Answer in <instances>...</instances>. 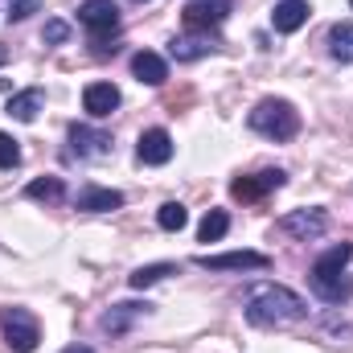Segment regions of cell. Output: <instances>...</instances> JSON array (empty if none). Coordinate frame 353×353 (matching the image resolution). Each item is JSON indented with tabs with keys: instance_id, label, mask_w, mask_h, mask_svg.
<instances>
[{
	"instance_id": "obj_20",
	"label": "cell",
	"mask_w": 353,
	"mask_h": 353,
	"mask_svg": "<svg viewBox=\"0 0 353 353\" xmlns=\"http://www.w3.org/2000/svg\"><path fill=\"white\" fill-rule=\"evenodd\" d=\"M329 54L337 58V62H353V25L350 21H341V25H333L329 29Z\"/></svg>"
},
{
	"instance_id": "obj_3",
	"label": "cell",
	"mask_w": 353,
	"mask_h": 353,
	"mask_svg": "<svg viewBox=\"0 0 353 353\" xmlns=\"http://www.w3.org/2000/svg\"><path fill=\"white\" fill-rule=\"evenodd\" d=\"M247 123H251V132H259L267 140H292L300 132V111L288 99H263L251 107Z\"/></svg>"
},
{
	"instance_id": "obj_4",
	"label": "cell",
	"mask_w": 353,
	"mask_h": 353,
	"mask_svg": "<svg viewBox=\"0 0 353 353\" xmlns=\"http://www.w3.org/2000/svg\"><path fill=\"white\" fill-rule=\"evenodd\" d=\"M79 21L87 25L94 54H115V50L107 46V41H115V33H119V8H115L111 0H83V4H79Z\"/></svg>"
},
{
	"instance_id": "obj_6",
	"label": "cell",
	"mask_w": 353,
	"mask_h": 353,
	"mask_svg": "<svg viewBox=\"0 0 353 353\" xmlns=\"http://www.w3.org/2000/svg\"><path fill=\"white\" fill-rule=\"evenodd\" d=\"M279 230H283L288 239L312 243V239H321V234L329 230V214H325V210H292V214L279 218Z\"/></svg>"
},
{
	"instance_id": "obj_29",
	"label": "cell",
	"mask_w": 353,
	"mask_h": 353,
	"mask_svg": "<svg viewBox=\"0 0 353 353\" xmlns=\"http://www.w3.org/2000/svg\"><path fill=\"white\" fill-rule=\"evenodd\" d=\"M136 4H144V0H136Z\"/></svg>"
},
{
	"instance_id": "obj_16",
	"label": "cell",
	"mask_w": 353,
	"mask_h": 353,
	"mask_svg": "<svg viewBox=\"0 0 353 353\" xmlns=\"http://www.w3.org/2000/svg\"><path fill=\"white\" fill-rule=\"evenodd\" d=\"M148 308H152V304H115V308L103 316V329H107V333H128L132 321L148 316Z\"/></svg>"
},
{
	"instance_id": "obj_24",
	"label": "cell",
	"mask_w": 353,
	"mask_h": 353,
	"mask_svg": "<svg viewBox=\"0 0 353 353\" xmlns=\"http://www.w3.org/2000/svg\"><path fill=\"white\" fill-rule=\"evenodd\" d=\"M21 165V148L8 132H0V169H17Z\"/></svg>"
},
{
	"instance_id": "obj_26",
	"label": "cell",
	"mask_w": 353,
	"mask_h": 353,
	"mask_svg": "<svg viewBox=\"0 0 353 353\" xmlns=\"http://www.w3.org/2000/svg\"><path fill=\"white\" fill-rule=\"evenodd\" d=\"M37 8H41V0H8V21H25Z\"/></svg>"
},
{
	"instance_id": "obj_17",
	"label": "cell",
	"mask_w": 353,
	"mask_h": 353,
	"mask_svg": "<svg viewBox=\"0 0 353 353\" xmlns=\"http://www.w3.org/2000/svg\"><path fill=\"white\" fill-rule=\"evenodd\" d=\"M41 103H46V90H21V94H12L8 99V115L12 119H21V123H33L37 119V111H41Z\"/></svg>"
},
{
	"instance_id": "obj_9",
	"label": "cell",
	"mask_w": 353,
	"mask_h": 353,
	"mask_svg": "<svg viewBox=\"0 0 353 353\" xmlns=\"http://www.w3.org/2000/svg\"><path fill=\"white\" fill-rule=\"evenodd\" d=\"M288 176L279 173V169H267V173H251V176H234L230 181V193L239 197V201H259V197H267L271 189H279Z\"/></svg>"
},
{
	"instance_id": "obj_19",
	"label": "cell",
	"mask_w": 353,
	"mask_h": 353,
	"mask_svg": "<svg viewBox=\"0 0 353 353\" xmlns=\"http://www.w3.org/2000/svg\"><path fill=\"white\" fill-rule=\"evenodd\" d=\"M25 197L29 201H62L66 197V185H62V176H37V181H29L25 185Z\"/></svg>"
},
{
	"instance_id": "obj_5",
	"label": "cell",
	"mask_w": 353,
	"mask_h": 353,
	"mask_svg": "<svg viewBox=\"0 0 353 353\" xmlns=\"http://www.w3.org/2000/svg\"><path fill=\"white\" fill-rule=\"evenodd\" d=\"M0 333H4V345H8L12 353H33L37 341H41V329H37L33 312H25V308H4Z\"/></svg>"
},
{
	"instance_id": "obj_28",
	"label": "cell",
	"mask_w": 353,
	"mask_h": 353,
	"mask_svg": "<svg viewBox=\"0 0 353 353\" xmlns=\"http://www.w3.org/2000/svg\"><path fill=\"white\" fill-rule=\"evenodd\" d=\"M4 62H8V50H4V46H0V66H4Z\"/></svg>"
},
{
	"instance_id": "obj_23",
	"label": "cell",
	"mask_w": 353,
	"mask_h": 353,
	"mask_svg": "<svg viewBox=\"0 0 353 353\" xmlns=\"http://www.w3.org/2000/svg\"><path fill=\"white\" fill-rule=\"evenodd\" d=\"M157 222H161V230H185V226H189V210H185L181 201H165V205L157 210Z\"/></svg>"
},
{
	"instance_id": "obj_7",
	"label": "cell",
	"mask_w": 353,
	"mask_h": 353,
	"mask_svg": "<svg viewBox=\"0 0 353 353\" xmlns=\"http://www.w3.org/2000/svg\"><path fill=\"white\" fill-rule=\"evenodd\" d=\"M111 152V136L99 132V128H87V123H74L70 128V157L79 161H99Z\"/></svg>"
},
{
	"instance_id": "obj_12",
	"label": "cell",
	"mask_w": 353,
	"mask_h": 353,
	"mask_svg": "<svg viewBox=\"0 0 353 353\" xmlns=\"http://www.w3.org/2000/svg\"><path fill=\"white\" fill-rule=\"evenodd\" d=\"M115 107H119V90L111 87V83H90L83 90V111L94 115V119H107Z\"/></svg>"
},
{
	"instance_id": "obj_2",
	"label": "cell",
	"mask_w": 353,
	"mask_h": 353,
	"mask_svg": "<svg viewBox=\"0 0 353 353\" xmlns=\"http://www.w3.org/2000/svg\"><path fill=\"white\" fill-rule=\"evenodd\" d=\"M353 259V247L350 243H341V247H333V251H325L312 271H308V283H312V292L325 300V304H345L353 296V279L345 275V263Z\"/></svg>"
},
{
	"instance_id": "obj_11",
	"label": "cell",
	"mask_w": 353,
	"mask_h": 353,
	"mask_svg": "<svg viewBox=\"0 0 353 353\" xmlns=\"http://www.w3.org/2000/svg\"><path fill=\"white\" fill-rule=\"evenodd\" d=\"M226 12H230V0H189L181 17L189 29H214L226 21Z\"/></svg>"
},
{
	"instance_id": "obj_21",
	"label": "cell",
	"mask_w": 353,
	"mask_h": 353,
	"mask_svg": "<svg viewBox=\"0 0 353 353\" xmlns=\"http://www.w3.org/2000/svg\"><path fill=\"white\" fill-rule=\"evenodd\" d=\"M226 230H230V214H226V210H210V214L201 218V226H197V239H201V243H222Z\"/></svg>"
},
{
	"instance_id": "obj_18",
	"label": "cell",
	"mask_w": 353,
	"mask_h": 353,
	"mask_svg": "<svg viewBox=\"0 0 353 353\" xmlns=\"http://www.w3.org/2000/svg\"><path fill=\"white\" fill-rule=\"evenodd\" d=\"M214 50H218L214 37H176L173 46H169V54H173L176 62H197V58H205Z\"/></svg>"
},
{
	"instance_id": "obj_8",
	"label": "cell",
	"mask_w": 353,
	"mask_h": 353,
	"mask_svg": "<svg viewBox=\"0 0 353 353\" xmlns=\"http://www.w3.org/2000/svg\"><path fill=\"white\" fill-rule=\"evenodd\" d=\"M197 267H205V271H267L271 259L263 251H230V255H201Z\"/></svg>"
},
{
	"instance_id": "obj_1",
	"label": "cell",
	"mask_w": 353,
	"mask_h": 353,
	"mask_svg": "<svg viewBox=\"0 0 353 353\" xmlns=\"http://www.w3.org/2000/svg\"><path fill=\"white\" fill-rule=\"evenodd\" d=\"M304 316H308V304L292 288H279V283L255 288L251 300H247V321L255 329H288V325H296Z\"/></svg>"
},
{
	"instance_id": "obj_10",
	"label": "cell",
	"mask_w": 353,
	"mask_h": 353,
	"mask_svg": "<svg viewBox=\"0 0 353 353\" xmlns=\"http://www.w3.org/2000/svg\"><path fill=\"white\" fill-rule=\"evenodd\" d=\"M136 157H140V165H169L173 161V136L165 128H148L136 144Z\"/></svg>"
},
{
	"instance_id": "obj_25",
	"label": "cell",
	"mask_w": 353,
	"mask_h": 353,
	"mask_svg": "<svg viewBox=\"0 0 353 353\" xmlns=\"http://www.w3.org/2000/svg\"><path fill=\"white\" fill-rule=\"evenodd\" d=\"M41 37H46L50 46H62V41L70 37V25H66V21H46V29H41Z\"/></svg>"
},
{
	"instance_id": "obj_22",
	"label": "cell",
	"mask_w": 353,
	"mask_h": 353,
	"mask_svg": "<svg viewBox=\"0 0 353 353\" xmlns=\"http://www.w3.org/2000/svg\"><path fill=\"white\" fill-rule=\"evenodd\" d=\"M165 275H176V263H152V267H140V271H132V275H128V283L144 292V288H152V283H157V279H165Z\"/></svg>"
},
{
	"instance_id": "obj_30",
	"label": "cell",
	"mask_w": 353,
	"mask_h": 353,
	"mask_svg": "<svg viewBox=\"0 0 353 353\" xmlns=\"http://www.w3.org/2000/svg\"><path fill=\"white\" fill-rule=\"evenodd\" d=\"M350 4H353V0H350Z\"/></svg>"
},
{
	"instance_id": "obj_13",
	"label": "cell",
	"mask_w": 353,
	"mask_h": 353,
	"mask_svg": "<svg viewBox=\"0 0 353 353\" xmlns=\"http://www.w3.org/2000/svg\"><path fill=\"white\" fill-rule=\"evenodd\" d=\"M74 205L87 210V214H107V210H119V205H123V193H119V189H103V185H87V189L74 197Z\"/></svg>"
},
{
	"instance_id": "obj_14",
	"label": "cell",
	"mask_w": 353,
	"mask_h": 353,
	"mask_svg": "<svg viewBox=\"0 0 353 353\" xmlns=\"http://www.w3.org/2000/svg\"><path fill=\"white\" fill-rule=\"evenodd\" d=\"M308 0H279L275 4V12H271V25H275V33H296L304 21H308Z\"/></svg>"
},
{
	"instance_id": "obj_15",
	"label": "cell",
	"mask_w": 353,
	"mask_h": 353,
	"mask_svg": "<svg viewBox=\"0 0 353 353\" xmlns=\"http://www.w3.org/2000/svg\"><path fill=\"white\" fill-rule=\"evenodd\" d=\"M132 74H136L140 83H148V87H161V83L169 79V66H165V58H161V54L140 50V54L132 58Z\"/></svg>"
},
{
	"instance_id": "obj_27",
	"label": "cell",
	"mask_w": 353,
	"mask_h": 353,
	"mask_svg": "<svg viewBox=\"0 0 353 353\" xmlns=\"http://www.w3.org/2000/svg\"><path fill=\"white\" fill-rule=\"evenodd\" d=\"M62 353H94V350H90V345H66Z\"/></svg>"
}]
</instances>
